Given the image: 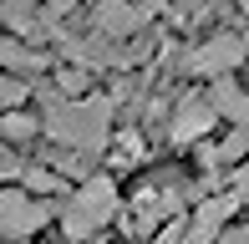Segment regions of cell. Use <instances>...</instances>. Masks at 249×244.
<instances>
[{
  "label": "cell",
  "mask_w": 249,
  "mask_h": 244,
  "mask_svg": "<svg viewBox=\"0 0 249 244\" xmlns=\"http://www.w3.org/2000/svg\"><path fill=\"white\" fill-rule=\"evenodd\" d=\"M239 5H249V0H239Z\"/></svg>",
  "instance_id": "cell-12"
},
{
  "label": "cell",
  "mask_w": 249,
  "mask_h": 244,
  "mask_svg": "<svg viewBox=\"0 0 249 244\" xmlns=\"http://www.w3.org/2000/svg\"><path fill=\"white\" fill-rule=\"evenodd\" d=\"M20 173V163H16V153L5 148V142H0V178H16Z\"/></svg>",
  "instance_id": "cell-11"
},
{
  "label": "cell",
  "mask_w": 249,
  "mask_h": 244,
  "mask_svg": "<svg viewBox=\"0 0 249 244\" xmlns=\"http://www.w3.org/2000/svg\"><path fill=\"white\" fill-rule=\"evenodd\" d=\"M20 97H26V82H16L10 71H0V112H10Z\"/></svg>",
  "instance_id": "cell-10"
},
{
  "label": "cell",
  "mask_w": 249,
  "mask_h": 244,
  "mask_svg": "<svg viewBox=\"0 0 249 244\" xmlns=\"http://www.w3.org/2000/svg\"><path fill=\"white\" fill-rule=\"evenodd\" d=\"M213 107L209 102H198V97H188L183 107H178V117H173V142H194V138H203V132L213 127Z\"/></svg>",
  "instance_id": "cell-4"
},
{
  "label": "cell",
  "mask_w": 249,
  "mask_h": 244,
  "mask_svg": "<svg viewBox=\"0 0 249 244\" xmlns=\"http://www.w3.org/2000/svg\"><path fill=\"white\" fill-rule=\"evenodd\" d=\"M112 209H117V188H112L107 178H92L82 193L71 198L66 229H71V234H92L97 224H107V219H112Z\"/></svg>",
  "instance_id": "cell-2"
},
{
  "label": "cell",
  "mask_w": 249,
  "mask_h": 244,
  "mask_svg": "<svg viewBox=\"0 0 249 244\" xmlns=\"http://www.w3.org/2000/svg\"><path fill=\"white\" fill-rule=\"evenodd\" d=\"M0 132H5L10 142H26V138H36V122L20 117V112H5V117H0Z\"/></svg>",
  "instance_id": "cell-9"
},
{
  "label": "cell",
  "mask_w": 249,
  "mask_h": 244,
  "mask_svg": "<svg viewBox=\"0 0 249 244\" xmlns=\"http://www.w3.org/2000/svg\"><path fill=\"white\" fill-rule=\"evenodd\" d=\"M46 219V209L31 204L26 193H0V234L16 239V234H31V229Z\"/></svg>",
  "instance_id": "cell-3"
},
{
  "label": "cell",
  "mask_w": 249,
  "mask_h": 244,
  "mask_svg": "<svg viewBox=\"0 0 249 244\" xmlns=\"http://www.w3.org/2000/svg\"><path fill=\"white\" fill-rule=\"evenodd\" d=\"M97 26H102V31H112V36H127V31H138V10L122 5V0H112V5H102Z\"/></svg>",
  "instance_id": "cell-6"
},
{
  "label": "cell",
  "mask_w": 249,
  "mask_h": 244,
  "mask_svg": "<svg viewBox=\"0 0 249 244\" xmlns=\"http://www.w3.org/2000/svg\"><path fill=\"white\" fill-rule=\"evenodd\" d=\"M239 56H244V46H239V41H234V36H219V41H209V46H203L188 66H194V71H229Z\"/></svg>",
  "instance_id": "cell-5"
},
{
  "label": "cell",
  "mask_w": 249,
  "mask_h": 244,
  "mask_svg": "<svg viewBox=\"0 0 249 244\" xmlns=\"http://www.w3.org/2000/svg\"><path fill=\"white\" fill-rule=\"evenodd\" d=\"M209 107H213V112H229L234 122H249V97H244V92H234L229 82L213 87V102H209Z\"/></svg>",
  "instance_id": "cell-7"
},
{
  "label": "cell",
  "mask_w": 249,
  "mask_h": 244,
  "mask_svg": "<svg viewBox=\"0 0 249 244\" xmlns=\"http://www.w3.org/2000/svg\"><path fill=\"white\" fill-rule=\"evenodd\" d=\"M0 61H5V66H20V71H36V66H41L36 51L16 46V41H5V36H0Z\"/></svg>",
  "instance_id": "cell-8"
},
{
  "label": "cell",
  "mask_w": 249,
  "mask_h": 244,
  "mask_svg": "<svg viewBox=\"0 0 249 244\" xmlns=\"http://www.w3.org/2000/svg\"><path fill=\"white\" fill-rule=\"evenodd\" d=\"M107 117L112 107L102 102V97H82V102H56L51 117H46V132L56 142H66V148L76 153H92L102 138H107Z\"/></svg>",
  "instance_id": "cell-1"
}]
</instances>
